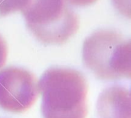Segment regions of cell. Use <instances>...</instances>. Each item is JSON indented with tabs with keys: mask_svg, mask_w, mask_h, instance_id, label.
<instances>
[{
	"mask_svg": "<svg viewBox=\"0 0 131 118\" xmlns=\"http://www.w3.org/2000/svg\"><path fill=\"white\" fill-rule=\"evenodd\" d=\"M43 118H86L88 85L84 76L71 68H51L38 82Z\"/></svg>",
	"mask_w": 131,
	"mask_h": 118,
	"instance_id": "cell-1",
	"label": "cell"
},
{
	"mask_svg": "<svg viewBox=\"0 0 131 118\" xmlns=\"http://www.w3.org/2000/svg\"><path fill=\"white\" fill-rule=\"evenodd\" d=\"M83 61L99 79L130 78V41L113 30L95 31L84 41Z\"/></svg>",
	"mask_w": 131,
	"mask_h": 118,
	"instance_id": "cell-2",
	"label": "cell"
},
{
	"mask_svg": "<svg viewBox=\"0 0 131 118\" xmlns=\"http://www.w3.org/2000/svg\"><path fill=\"white\" fill-rule=\"evenodd\" d=\"M21 12L28 28L45 45H63L79 28L78 15L64 0H29Z\"/></svg>",
	"mask_w": 131,
	"mask_h": 118,
	"instance_id": "cell-3",
	"label": "cell"
},
{
	"mask_svg": "<svg viewBox=\"0 0 131 118\" xmlns=\"http://www.w3.org/2000/svg\"><path fill=\"white\" fill-rule=\"evenodd\" d=\"M39 95L38 82L30 71L16 67L0 71V108L14 114L29 110Z\"/></svg>",
	"mask_w": 131,
	"mask_h": 118,
	"instance_id": "cell-4",
	"label": "cell"
},
{
	"mask_svg": "<svg viewBox=\"0 0 131 118\" xmlns=\"http://www.w3.org/2000/svg\"><path fill=\"white\" fill-rule=\"evenodd\" d=\"M97 114L99 118H131L130 91L121 86L104 90L97 99Z\"/></svg>",
	"mask_w": 131,
	"mask_h": 118,
	"instance_id": "cell-5",
	"label": "cell"
},
{
	"mask_svg": "<svg viewBox=\"0 0 131 118\" xmlns=\"http://www.w3.org/2000/svg\"><path fill=\"white\" fill-rule=\"evenodd\" d=\"M29 0H0V16H6L18 11H21Z\"/></svg>",
	"mask_w": 131,
	"mask_h": 118,
	"instance_id": "cell-6",
	"label": "cell"
},
{
	"mask_svg": "<svg viewBox=\"0 0 131 118\" xmlns=\"http://www.w3.org/2000/svg\"><path fill=\"white\" fill-rule=\"evenodd\" d=\"M8 55V46L5 39L0 35V69L5 65Z\"/></svg>",
	"mask_w": 131,
	"mask_h": 118,
	"instance_id": "cell-7",
	"label": "cell"
},
{
	"mask_svg": "<svg viewBox=\"0 0 131 118\" xmlns=\"http://www.w3.org/2000/svg\"><path fill=\"white\" fill-rule=\"evenodd\" d=\"M64 1H65V2H68L72 5L85 6V5H92L94 2H96L97 0H64Z\"/></svg>",
	"mask_w": 131,
	"mask_h": 118,
	"instance_id": "cell-8",
	"label": "cell"
}]
</instances>
